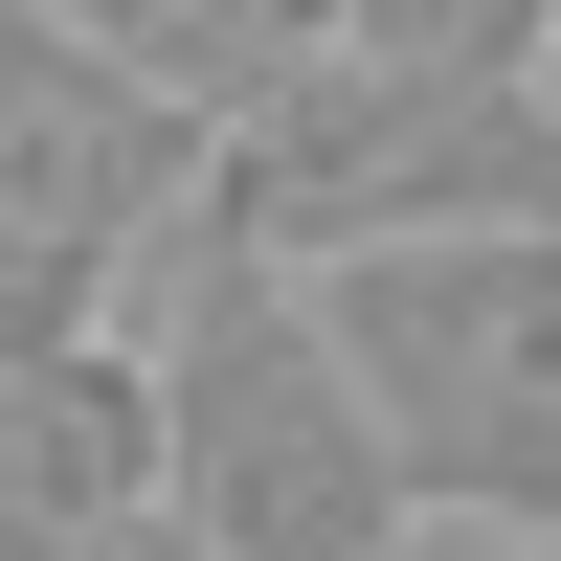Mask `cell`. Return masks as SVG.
I'll return each mask as SVG.
<instances>
[{
	"label": "cell",
	"mask_w": 561,
	"mask_h": 561,
	"mask_svg": "<svg viewBox=\"0 0 561 561\" xmlns=\"http://www.w3.org/2000/svg\"><path fill=\"white\" fill-rule=\"evenodd\" d=\"M359 404H382L404 494L494 539H561V225H472V248H359L314 270Z\"/></svg>",
	"instance_id": "7a4b0ae2"
},
{
	"label": "cell",
	"mask_w": 561,
	"mask_h": 561,
	"mask_svg": "<svg viewBox=\"0 0 561 561\" xmlns=\"http://www.w3.org/2000/svg\"><path fill=\"white\" fill-rule=\"evenodd\" d=\"M45 23L90 68H135L158 113H203V135H248L293 68H337V0H45Z\"/></svg>",
	"instance_id": "277c9868"
},
{
	"label": "cell",
	"mask_w": 561,
	"mask_h": 561,
	"mask_svg": "<svg viewBox=\"0 0 561 561\" xmlns=\"http://www.w3.org/2000/svg\"><path fill=\"white\" fill-rule=\"evenodd\" d=\"M517 561H561V539H517Z\"/></svg>",
	"instance_id": "52a82bcc"
},
{
	"label": "cell",
	"mask_w": 561,
	"mask_h": 561,
	"mask_svg": "<svg viewBox=\"0 0 561 561\" xmlns=\"http://www.w3.org/2000/svg\"><path fill=\"white\" fill-rule=\"evenodd\" d=\"M203 113H158L135 68H90L45 0H0V337H90L158 225H203Z\"/></svg>",
	"instance_id": "3957f363"
},
{
	"label": "cell",
	"mask_w": 561,
	"mask_h": 561,
	"mask_svg": "<svg viewBox=\"0 0 561 561\" xmlns=\"http://www.w3.org/2000/svg\"><path fill=\"white\" fill-rule=\"evenodd\" d=\"M337 68H404V90H539V68H561V0H337Z\"/></svg>",
	"instance_id": "5b68a950"
},
{
	"label": "cell",
	"mask_w": 561,
	"mask_h": 561,
	"mask_svg": "<svg viewBox=\"0 0 561 561\" xmlns=\"http://www.w3.org/2000/svg\"><path fill=\"white\" fill-rule=\"evenodd\" d=\"M158 517L203 561H404L427 539L314 270H248V248L180 270V314H158Z\"/></svg>",
	"instance_id": "6da1fadb"
},
{
	"label": "cell",
	"mask_w": 561,
	"mask_h": 561,
	"mask_svg": "<svg viewBox=\"0 0 561 561\" xmlns=\"http://www.w3.org/2000/svg\"><path fill=\"white\" fill-rule=\"evenodd\" d=\"M23 561H203L180 517H90V539H23Z\"/></svg>",
	"instance_id": "8992f818"
}]
</instances>
